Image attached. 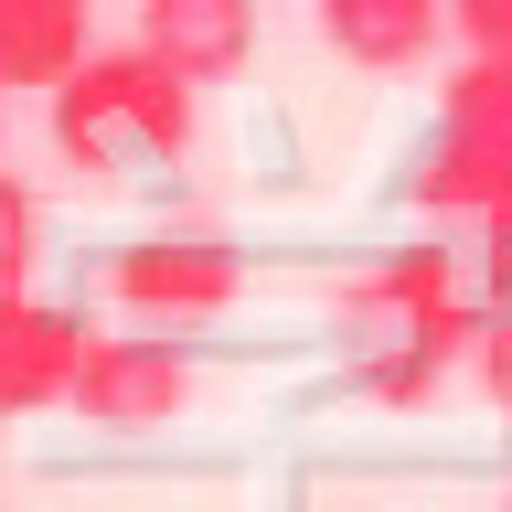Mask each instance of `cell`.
Returning a JSON list of instances; mask_svg holds the SVG:
<instances>
[{
  "label": "cell",
  "mask_w": 512,
  "mask_h": 512,
  "mask_svg": "<svg viewBox=\"0 0 512 512\" xmlns=\"http://www.w3.org/2000/svg\"><path fill=\"white\" fill-rule=\"evenodd\" d=\"M54 150H64V171H86V182L171 171V160L192 150V86L160 54H139V43L86 54L54 86Z\"/></svg>",
  "instance_id": "6da1fadb"
},
{
  "label": "cell",
  "mask_w": 512,
  "mask_h": 512,
  "mask_svg": "<svg viewBox=\"0 0 512 512\" xmlns=\"http://www.w3.org/2000/svg\"><path fill=\"white\" fill-rule=\"evenodd\" d=\"M352 331H363V384L384 406H416L427 384L448 374V352H470V299H459V267L438 246L384 256L374 278L352 288Z\"/></svg>",
  "instance_id": "7a4b0ae2"
},
{
  "label": "cell",
  "mask_w": 512,
  "mask_h": 512,
  "mask_svg": "<svg viewBox=\"0 0 512 512\" xmlns=\"http://www.w3.org/2000/svg\"><path fill=\"white\" fill-rule=\"evenodd\" d=\"M406 203L416 214H491L512 203V64H459L438 86V128L406 171Z\"/></svg>",
  "instance_id": "3957f363"
},
{
  "label": "cell",
  "mask_w": 512,
  "mask_h": 512,
  "mask_svg": "<svg viewBox=\"0 0 512 512\" xmlns=\"http://www.w3.org/2000/svg\"><path fill=\"white\" fill-rule=\"evenodd\" d=\"M107 299L139 310V331L214 320L246 299V246H224V235H139V246L107 256Z\"/></svg>",
  "instance_id": "277c9868"
},
{
  "label": "cell",
  "mask_w": 512,
  "mask_h": 512,
  "mask_svg": "<svg viewBox=\"0 0 512 512\" xmlns=\"http://www.w3.org/2000/svg\"><path fill=\"white\" fill-rule=\"evenodd\" d=\"M75 416L96 427H160V416L192 406V352L171 331H86V363H75Z\"/></svg>",
  "instance_id": "5b68a950"
},
{
  "label": "cell",
  "mask_w": 512,
  "mask_h": 512,
  "mask_svg": "<svg viewBox=\"0 0 512 512\" xmlns=\"http://www.w3.org/2000/svg\"><path fill=\"white\" fill-rule=\"evenodd\" d=\"M86 363V320L43 299V288H0V416H43L75 395Z\"/></svg>",
  "instance_id": "8992f818"
},
{
  "label": "cell",
  "mask_w": 512,
  "mask_h": 512,
  "mask_svg": "<svg viewBox=\"0 0 512 512\" xmlns=\"http://www.w3.org/2000/svg\"><path fill=\"white\" fill-rule=\"evenodd\" d=\"M139 54H160L192 96L256 64V0H139Z\"/></svg>",
  "instance_id": "52a82bcc"
},
{
  "label": "cell",
  "mask_w": 512,
  "mask_h": 512,
  "mask_svg": "<svg viewBox=\"0 0 512 512\" xmlns=\"http://www.w3.org/2000/svg\"><path fill=\"white\" fill-rule=\"evenodd\" d=\"M96 54V0H0V96H54Z\"/></svg>",
  "instance_id": "ba28073f"
},
{
  "label": "cell",
  "mask_w": 512,
  "mask_h": 512,
  "mask_svg": "<svg viewBox=\"0 0 512 512\" xmlns=\"http://www.w3.org/2000/svg\"><path fill=\"white\" fill-rule=\"evenodd\" d=\"M320 32H331V54L363 64V75H406L448 32V0H320Z\"/></svg>",
  "instance_id": "9c48e42d"
},
{
  "label": "cell",
  "mask_w": 512,
  "mask_h": 512,
  "mask_svg": "<svg viewBox=\"0 0 512 512\" xmlns=\"http://www.w3.org/2000/svg\"><path fill=\"white\" fill-rule=\"evenodd\" d=\"M32 267H43V203L0 171V288H32Z\"/></svg>",
  "instance_id": "30bf717a"
},
{
  "label": "cell",
  "mask_w": 512,
  "mask_h": 512,
  "mask_svg": "<svg viewBox=\"0 0 512 512\" xmlns=\"http://www.w3.org/2000/svg\"><path fill=\"white\" fill-rule=\"evenodd\" d=\"M470 374H480V395L512 416V310H480V331H470Z\"/></svg>",
  "instance_id": "8fae6325"
},
{
  "label": "cell",
  "mask_w": 512,
  "mask_h": 512,
  "mask_svg": "<svg viewBox=\"0 0 512 512\" xmlns=\"http://www.w3.org/2000/svg\"><path fill=\"white\" fill-rule=\"evenodd\" d=\"M448 32H459L480 64H512V0H448Z\"/></svg>",
  "instance_id": "7c38bea8"
},
{
  "label": "cell",
  "mask_w": 512,
  "mask_h": 512,
  "mask_svg": "<svg viewBox=\"0 0 512 512\" xmlns=\"http://www.w3.org/2000/svg\"><path fill=\"white\" fill-rule=\"evenodd\" d=\"M480 224V310H512V203H491Z\"/></svg>",
  "instance_id": "4fadbf2b"
},
{
  "label": "cell",
  "mask_w": 512,
  "mask_h": 512,
  "mask_svg": "<svg viewBox=\"0 0 512 512\" xmlns=\"http://www.w3.org/2000/svg\"><path fill=\"white\" fill-rule=\"evenodd\" d=\"M502 512H512V502H502Z\"/></svg>",
  "instance_id": "5bb4252c"
}]
</instances>
